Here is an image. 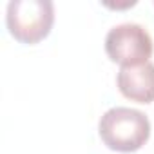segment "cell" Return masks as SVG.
Listing matches in <instances>:
<instances>
[{
  "label": "cell",
  "instance_id": "cell-1",
  "mask_svg": "<svg viewBox=\"0 0 154 154\" xmlns=\"http://www.w3.org/2000/svg\"><path fill=\"white\" fill-rule=\"evenodd\" d=\"M102 141L116 152H136L150 138L149 118L131 107H112L98 122Z\"/></svg>",
  "mask_w": 154,
  "mask_h": 154
},
{
  "label": "cell",
  "instance_id": "cell-2",
  "mask_svg": "<svg viewBox=\"0 0 154 154\" xmlns=\"http://www.w3.org/2000/svg\"><path fill=\"white\" fill-rule=\"evenodd\" d=\"M54 24V4L51 0H11L6 9L9 35L22 44L44 40Z\"/></svg>",
  "mask_w": 154,
  "mask_h": 154
},
{
  "label": "cell",
  "instance_id": "cell-3",
  "mask_svg": "<svg viewBox=\"0 0 154 154\" xmlns=\"http://www.w3.org/2000/svg\"><path fill=\"white\" fill-rule=\"evenodd\" d=\"M154 44L149 31L132 22L118 24L105 36V53L120 67H134L147 63L152 56Z\"/></svg>",
  "mask_w": 154,
  "mask_h": 154
},
{
  "label": "cell",
  "instance_id": "cell-4",
  "mask_svg": "<svg viewBox=\"0 0 154 154\" xmlns=\"http://www.w3.org/2000/svg\"><path fill=\"white\" fill-rule=\"evenodd\" d=\"M120 93L138 103L154 102V63L147 62L134 67H120L116 74Z\"/></svg>",
  "mask_w": 154,
  "mask_h": 154
},
{
  "label": "cell",
  "instance_id": "cell-5",
  "mask_svg": "<svg viewBox=\"0 0 154 154\" xmlns=\"http://www.w3.org/2000/svg\"><path fill=\"white\" fill-rule=\"evenodd\" d=\"M136 2L134 0H127V2H123V4H111V2H103V6H107V8H112V9H123V8H132Z\"/></svg>",
  "mask_w": 154,
  "mask_h": 154
}]
</instances>
